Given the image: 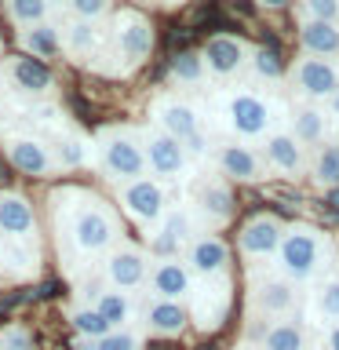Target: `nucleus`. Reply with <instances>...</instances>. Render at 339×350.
Returning a JSON list of instances; mask_svg holds the SVG:
<instances>
[{
    "mask_svg": "<svg viewBox=\"0 0 339 350\" xmlns=\"http://www.w3.org/2000/svg\"><path fill=\"white\" fill-rule=\"evenodd\" d=\"M59 234L73 252L81 256H98L113 252L120 241V223L113 208L98 201L87 190H62L59 193Z\"/></svg>",
    "mask_w": 339,
    "mask_h": 350,
    "instance_id": "1",
    "label": "nucleus"
},
{
    "mask_svg": "<svg viewBox=\"0 0 339 350\" xmlns=\"http://www.w3.org/2000/svg\"><path fill=\"white\" fill-rule=\"evenodd\" d=\"M273 262H277L281 278H288L292 284L317 278L321 267L328 262V237H325V230L306 226V223L284 226V241H281Z\"/></svg>",
    "mask_w": 339,
    "mask_h": 350,
    "instance_id": "2",
    "label": "nucleus"
},
{
    "mask_svg": "<svg viewBox=\"0 0 339 350\" xmlns=\"http://www.w3.org/2000/svg\"><path fill=\"white\" fill-rule=\"evenodd\" d=\"M98 168L109 183H135L146 179L150 164H146V146H142V131L131 128H106L98 135Z\"/></svg>",
    "mask_w": 339,
    "mask_h": 350,
    "instance_id": "3",
    "label": "nucleus"
},
{
    "mask_svg": "<svg viewBox=\"0 0 339 350\" xmlns=\"http://www.w3.org/2000/svg\"><path fill=\"white\" fill-rule=\"evenodd\" d=\"M223 117L237 139H262L273 128V106L259 92H230L223 103Z\"/></svg>",
    "mask_w": 339,
    "mask_h": 350,
    "instance_id": "4",
    "label": "nucleus"
},
{
    "mask_svg": "<svg viewBox=\"0 0 339 350\" xmlns=\"http://www.w3.org/2000/svg\"><path fill=\"white\" fill-rule=\"evenodd\" d=\"M288 81L303 103H328L339 92V62L336 59H317V55H303L292 66Z\"/></svg>",
    "mask_w": 339,
    "mask_h": 350,
    "instance_id": "5",
    "label": "nucleus"
},
{
    "mask_svg": "<svg viewBox=\"0 0 339 350\" xmlns=\"http://www.w3.org/2000/svg\"><path fill=\"white\" fill-rule=\"evenodd\" d=\"M142 146H146V164L150 172L164 183H175V179H186L190 172V153L179 139H172L168 131L161 128H146L142 131Z\"/></svg>",
    "mask_w": 339,
    "mask_h": 350,
    "instance_id": "6",
    "label": "nucleus"
},
{
    "mask_svg": "<svg viewBox=\"0 0 339 350\" xmlns=\"http://www.w3.org/2000/svg\"><path fill=\"white\" fill-rule=\"evenodd\" d=\"M117 201L124 208V215L135 219L139 226L161 223L164 212H168V193H164V186L157 179H135V183L120 186Z\"/></svg>",
    "mask_w": 339,
    "mask_h": 350,
    "instance_id": "7",
    "label": "nucleus"
},
{
    "mask_svg": "<svg viewBox=\"0 0 339 350\" xmlns=\"http://www.w3.org/2000/svg\"><path fill=\"white\" fill-rule=\"evenodd\" d=\"M197 234H193V212L182 204H172L168 212H164L161 226L153 230L150 237V252L157 259H182L186 245H190Z\"/></svg>",
    "mask_w": 339,
    "mask_h": 350,
    "instance_id": "8",
    "label": "nucleus"
},
{
    "mask_svg": "<svg viewBox=\"0 0 339 350\" xmlns=\"http://www.w3.org/2000/svg\"><path fill=\"white\" fill-rule=\"evenodd\" d=\"M150 256L142 248H131V245H120L113 252H106L103 256V278L109 281V288H139V284L150 281Z\"/></svg>",
    "mask_w": 339,
    "mask_h": 350,
    "instance_id": "9",
    "label": "nucleus"
},
{
    "mask_svg": "<svg viewBox=\"0 0 339 350\" xmlns=\"http://www.w3.org/2000/svg\"><path fill=\"white\" fill-rule=\"evenodd\" d=\"M281 241H284L281 219L270 215V212H259V215H252L248 223L241 226L237 248H241V256H245V259H273V256H277V248H281Z\"/></svg>",
    "mask_w": 339,
    "mask_h": 350,
    "instance_id": "10",
    "label": "nucleus"
},
{
    "mask_svg": "<svg viewBox=\"0 0 339 350\" xmlns=\"http://www.w3.org/2000/svg\"><path fill=\"white\" fill-rule=\"evenodd\" d=\"M182 262L190 267L193 278L215 281V278H223L226 267H230V248H226V241L215 237V234H197L190 245H186Z\"/></svg>",
    "mask_w": 339,
    "mask_h": 350,
    "instance_id": "11",
    "label": "nucleus"
},
{
    "mask_svg": "<svg viewBox=\"0 0 339 350\" xmlns=\"http://www.w3.org/2000/svg\"><path fill=\"white\" fill-rule=\"evenodd\" d=\"M150 117H153V128L168 131L172 139H193L201 135L204 124H201V113H197V106L182 103V98H157V103L150 106Z\"/></svg>",
    "mask_w": 339,
    "mask_h": 350,
    "instance_id": "12",
    "label": "nucleus"
},
{
    "mask_svg": "<svg viewBox=\"0 0 339 350\" xmlns=\"http://www.w3.org/2000/svg\"><path fill=\"white\" fill-rule=\"evenodd\" d=\"M113 40L120 48V59L128 62H146L150 51H153V26L146 15L139 11H120L117 15V26H113Z\"/></svg>",
    "mask_w": 339,
    "mask_h": 350,
    "instance_id": "13",
    "label": "nucleus"
},
{
    "mask_svg": "<svg viewBox=\"0 0 339 350\" xmlns=\"http://www.w3.org/2000/svg\"><path fill=\"white\" fill-rule=\"evenodd\" d=\"M4 153L11 161V168H18L22 175H33V179H44V175L55 172V157H51V146L44 139H33V135H11L4 142Z\"/></svg>",
    "mask_w": 339,
    "mask_h": 350,
    "instance_id": "14",
    "label": "nucleus"
},
{
    "mask_svg": "<svg viewBox=\"0 0 339 350\" xmlns=\"http://www.w3.org/2000/svg\"><path fill=\"white\" fill-rule=\"evenodd\" d=\"M4 77H8V88H11V92L29 95V98L48 95L51 88H55L51 70H48L40 59H33V55H15V59H8V62H4Z\"/></svg>",
    "mask_w": 339,
    "mask_h": 350,
    "instance_id": "15",
    "label": "nucleus"
},
{
    "mask_svg": "<svg viewBox=\"0 0 339 350\" xmlns=\"http://www.w3.org/2000/svg\"><path fill=\"white\" fill-rule=\"evenodd\" d=\"M208 77H234L241 66H248V44L234 37V33H215L201 48Z\"/></svg>",
    "mask_w": 339,
    "mask_h": 350,
    "instance_id": "16",
    "label": "nucleus"
},
{
    "mask_svg": "<svg viewBox=\"0 0 339 350\" xmlns=\"http://www.w3.org/2000/svg\"><path fill=\"white\" fill-rule=\"evenodd\" d=\"M150 292L153 299H172V303H182L193 288V273L182 259H153L150 267Z\"/></svg>",
    "mask_w": 339,
    "mask_h": 350,
    "instance_id": "17",
    "label": "nucleus"
},
{
    "mask_svg": "<svg viewBox=\"0 0 339 350\" xmlns=\"http://www.w3.org/2000/svg\"><path fill=\"white\" fill-rule=\"evenodd\" d=\"M262 161H267L270 172H281V175H303L310 168L306 146L292 135V131H270L267 146H262Z\"/></svg>",
    "mask_w": 339,
    "mask_h": 350,
    "instance_id": "18",
    "label": "nucleus"
},
{
    "mask_svg": "<svg viewBox=\"0 0 339 350\" xmlns=\"http://www.w3.org/2000/svg\"><path fill=\"white\" fill-rule=\"evenodd\" d=\"M215 164H219V172H223V179H234V183H259L262 175H267L262 153H256L252 146H245V142H226V146H219Z\"/></svg>",
    "mask_w": 339,
    "mask_h": 350,
    "instance_id": "19",
    "label": "nucleus"
},
{
    "mask_svg": "<svg viewBox=\"0 0 339 350\" xmlns=\"http://www.w3.org/2000/svg\"><path fill=\"white\" fill-rule=\"evenodd\" d=\"M37 230V212L18 190L0 193V234L8 241H29Z\"/></svg>",
    "mask_w": 339,
    "mask_h": 350,
    "instance_id": "20",
    "label": "nucleus"
},
{
    "mask_svg": "<svg viewBox=\"0 0 339 350\" xmlns=\"http://www.w3.org/2000/svg\"><path fill=\"white\" fill-rule=\"evenodd\" d=\"M252 299H256V310L262 317L284 321V317L295 310V284L288 278H267L252 288Z\"/></svg>",
    "mask_w": 339,
    "mask_h": 350,
    "instance_id": "21",
    "label": "nucleus"
},
{
    "mask_svg": "<svg viewBox=\"0 0 339 350\" xmlns=\"http://www.w3.org/2000/svg\"><path fill=\"white\" fill-rule=\"evenodd\" d=\"M299 44H303V55L336 59V55H339V22L303 18L299 22Z\"/></svg>",
    "mask_w": 339,
    "mask_h": 350,
    "instance_id": "22",
    "label": "nucleus"
},
{
    "mask_svg": "<svg viewBox=\"0 0 339 350\" xmlns=\"http://www.w3.org/2000/svg\"><path fill=\"white\" fill-rule=\"evenodd\" d=\"M190 325V310L182 303H172V299H153L146 306V328L161 339H175L186 332Z\"/></svg>",
    "mask_w": 339,
    "mask_h": 350,
    "instance_id": "23",
    "label": "nucleus"
},
{
    "mask_svg": "<svg viewBox=\"0 0 339 350\" xmlns=\"http://www.w3.org/2000/svg\"><path fill=\"white\" fill-rule=\"evenodd\" d=\"M288 120H292V135L299 139L303 146H314L317 150V146H325V142H328V120H332V117H328L321 106L303 103V106L292 109Z\"/></svg>",
    "mask_w": 339,
    "mask_h": 350,
    "instance_id": "24",
    "label": "nucleus"
},
{
    "mask_svg": "<svg viewBox=\"0 0 339 350\" xmlns=\"http://www.w3.org/2000/svg\"><path fill=\"white\" fill-rule=\"evenodd\" d=\"M197 215H204L208 223H226L234 215V190L223 179H208L197 186Z\"/></svg>",
    "mask_w": 339,
    "mask_h": 350,
    "instance_id": "25",
    "label": "nucleus"
},
{
    "mask_svg": "<svg viewBox=\"0 0 339 350\" xmlns=\"http://www.w3.org/2000/svg\"><path fill=\"white\" fill-rule=\"evenodd\" d=\"M22 48H26V55H33V59H55V55H62V29L51 26V22H40V26H29L22 29Z\"/></svg>",
    "mask_w": 339,
    "mask_h": 350,
    "instance_id": "26",
    "label": "nucleus"
},
{
    "mask_svg": "<svg viewBox=\"0 0 339 350\" xmlns=\"http://www.w3.org/2000/svg\"><path fill=\"white\" fill-rule=\"evenodd\" d=\"M95 310L106 317L113 328H128V321L135 317V303L128 299V292H120V288H103L95 295Z\"/></svg>",
    "mask_w": 339,
    "mask_h": 350,
    "instance_id": "27",
    "label": "nucleus"
},
{
    "mask_svg": "<svg viewBox=\"0 0 339 350\" xmlns=\"http://www.w3.org/2000/svg\"><path fill=\"white\" fill-rule=\"evenodd\" d=\"M310 179L321 190H339V142H325V146L314 150Z\"/></svg>",
    "mask_w": 339,
    "mask_h": 350,
    "instance_id": "28",
    "label": "nucleus"
},
{
    "mask_svg": "<svg viewBox=\"0 0 339 350\" xmlns=\"http://www.w3.org/2000/svg\"><path fill=\"white\" fill-rule=\"evenodd\" d=\"M62 48L70 51L73 59H87V55L98 48V29H95V22L73 18L70 26L62 29Z\"/></svg>",
    "mask_w": 339,
    "mask_h": 350,
    "instance_id": "29",
    "label": "nucleus"
},
{
    "mask_svg": "<svg viewBox=\"0 0 339 350\" xmlns=\"http://www.w3.org/2000/svg\"><path fill=\"white\" fill-rule=\"evenodd\" d=\"M168 73H172V81L175 84H186V88H193V84H204L208 81V66H204V55L201 51H179L172 59L168 66Z\"/></svg>",
    "mask_w": 339,
    "mask_h": 350,
    "instance_id": "30",
    "label": "nucleus"
},
{
    "mask_svg": "<svg viewBox=\"0 0 339 350\" xmlns=\"http://www.w3.org/2000/svg\"><path fill=\"white\" fill-rule=\"evenodd\" d=\"M70 325H73L77 339H106L109 332H113V325H109L92 303H87V306H77V310L70 314Z\"/></svg>",
    "mask_w": 339,
    "mask_h": 350,
    "instance_id": "31",
    "label": "nucleus"
},
{
    "mask_svg": "<svg viewBox=\"0 0 339 350\" xmlns=\"http://www.w3.org/2000/svg\"><path fill=\"white\" fill-rule=\"evenodd\" d=\"M262 350H306L303 325L288 321V317H284V321H273L267 339H262Z\"/></svg>",
    "mask_w": 339,
    "mask_h": 350,
    "instance_id": "32",
    "label": "nucleus"
},
{
    "mask_svg": "<svg viewBox=\"0 0 339 350\" xmlns=\"http://www.w3.org/2000/svg\"><path fill=\"white\" fill-rule=\"evenodd\" d=\"M4 11H8V18L15 22L18 29H29V26L48 22L51 4L48 0H4Z\"/></svg>",
    "mask_w": 339,
    "mask_h": 350,
    "instance_id": "33",
    "label": "nucleus"
},
{
    "mask_svg": "<svg viewBox=\"0 0 339 350\" xmlns=\"http://www.w3.org/2000/svg\"><path fill=\"white\" fill-rule=\"evenodd\" d=\"M248 70L256 81H281L284 59H281V51H273V48H252L248 51Z\"/></svg>",
    "mask_w": 339,
    "mask_h": 350,
    "instance_id": "34",
    "label": "nucleus"
},
{
    "mask_svg": "<svg viewBox=\"0 0 339 350\" xmlns=\"http://www.w3.org/2000/svg\"><path fill=\"white\" fill-rule=\"evenodd\" d=\"M48 146H51V157L59 168H81V164H87V146L77 135H55Z\"/></svg>",
    "mask_w": 339,
    "mask_h": 350,
    "instance_id": "35",
    "label": "nucleus"
},
{
    "mask_svg": "<svg viewBox=\"0 0 339 350\" xmlns=\"http://www.w3.org/2000/svg\"><path fill=\"white\" fill-rule=\"evenodd\" d=\"M0 262H8V270H15V273H29V270H37V248L29 241H8L0 248Z\"/></svg>",
    "mask_w": 339,
    "mask_h": 350,
    "instance_id": "36",
    "label": "nucleus"
},
{
    "mask_svg": "<svg viewBox=\"0 0 339 350\" xmlns=\"http://www.w3.org/2000/svg\"><path fill=\"white\" fill-rule=\"evenodd\" d=\"M314 303H317V314H321V317L339 321V278H328V281L317 284Z\"/></svg>",
    "mask_w": 339,
    "mask_h": 350,
    "instance_id": "37",
    "label": "nucleus"
},
{
    "mask_svg": "<svg viewBox=\"0 0 339 350\" xmlns=\"http://www.w3.org/2000/svg\"><path fill=\"white\" fill-rule=\"evenodd\" d=\"M109 8H113V0H70L73 18H81V22H98V18H106Z\"/></svg>",
    "mask_w": 339,
    "mask_h": 350,
    "instance_id": "38",
    "label": "nucleus"
},
{
    "mask_svg": "<svg viewBox=\"0 0 339 350\" xmlns=\"http://www.w3.org/2000/svg\"><path fill=\"white\" fill-rule=\"evenodd\" d=\"M0 350H33V332L26 325L0 328Z\"/></svg>",
    "mask_w": 339,
    "mask_h": 350,
    "instance_id": "39",
    "label": "nucleus"
},
{
    "mask_svg": "<svg viewBox=\"0 0 339 350\" xmlns=\"http://www.w3.org/2000/svg\"><path fill=\"white\" fill-rule=\"evenodd\" d=\"M98 350H142V339L131 332V328H113L106 339H98L95 343Z\"/></svg>",
    "mask_w": 339,
    "mask_h": 350,
    "instance_id": "40",
    "label": "nucleus"
},
{
    "mask_svg": "<svg viewBox=\"0 0 339 350\" xmlns=\"http://www.w3.org/2000/svg\"><path fill=\"white\" fill-rule=\"evenodd\" d=\"M303 18H321V22H339V0H299Z\"/></svg>",
    "mask_w": 339,
    "mask_h": 350,
    "instance_id": "41",
    "label": "nucleus"
},
{
    "mask_svg": "<svg viewBox=\"0 0 339 350\" xmlns=\"http://www.w3.org/2000/svg\"><path fill=\"white\" fill-rule=\"evenodd\" d=\"M182 146H186V153H190V157H201V153L208 150V135H204V131H201V135H193V139H186V142H182Z\"/></svg>",
    "mask_w": 339,
    "mask_h": 350,
    "instance_id": "42",
    "label": "nucleus"
},
{
    "mask_svg": "<svg viewBox=\"0 0 339 350\" xmlns=\"http://www.w3.org/2000/svg\"><path fill=\"white\" fill-rule=\"evenodd\" d=\"M328 350H339V321H332V328H328Z\"/></svg>",
    "mask_w": 339,
    "mask_h": 350,
    "instance_id": "43",
    "label": "nucleus"
},
{
    "mask_svg": "<svg viewBox=\"0 0 339 350\" xmlns=\"http://www.w3.org/2000/svg\"><path fill=\"white\" fill-rule=\"evenodd\" d=\"M325 113L332 117V120H339V92H336V95H332V98H328V103H325Z\"/></svg>",
    "mask_w": 339,
    "mask_h": 350,
    "instance_id": "44",
    "label": "nucleus"
},
{
    "mask_svg": "<svg viewBox=\"0 0 339 350\" xmlns=\"http://www.w3.org/2000/svg\"><path fill=\"white\" fill-rule=\"evenodd\" d=\"M259 4H262V8H270V11H281V8H288L292 0H259Z\"/></svg>",
    "mask_w": 339,
    "mask_h": 350,
    "instance_id": "45",
    "label": "nucleus"
},
{
    "mask_svg": "<svg viewBox=\"0 0 339 350\" xmlns=\"http://www.w3.org/2000/svg\"><path fill=\"white\" fill-rule=\"evenodd\" d=\"M48 4H70V0H48Z\"/></svg>",
    "mask_w": 339,
    "mask_h": 350,
    "instance_id": "46",
    "label": "nucleus"
},
{
    "mask_svg": "<svg viewBox=\"0 0 339 350\" xmlns=\"http://www.w3.org/2000/svg\"><path fill=\"white\" fill-rule=\"evenodd\" d=\"M0 77H4V70H0ZM0 88H4V84H0Z\"/></svg>",
    "mask_w": 339,
    "mask_h": 350,
    "instance_id": "47",
    "label": "nucleus"
},
{
    "mask_svg": "<svg viewBox=\"0 0 339 350\" xmlns=\"http://www.w3.org/2000/svg\"><path fill=\"white\" fill-rule=\"evenodd\" d=\"M336 142H339V135H336Z\"/></svg>",
    "mask_w": 339,
    "mask_h": 350,
    "instance_id": "48",
    "label": "nucleus"
},
{
    "mask_svg": "<svg viewBox=\"0 0 339 350\" xmlns=\"http://www.w3.org/2000/svg\"><path fill=\"white\" fill-rule=\"evenodd\" d=\"M0 48H4V44H0Z\"/></svg>",
    "mask_w": 339,
    "mask_h": 350,
    "instance_id": "49",
    "label": "nucleus"
}]
</instances>
